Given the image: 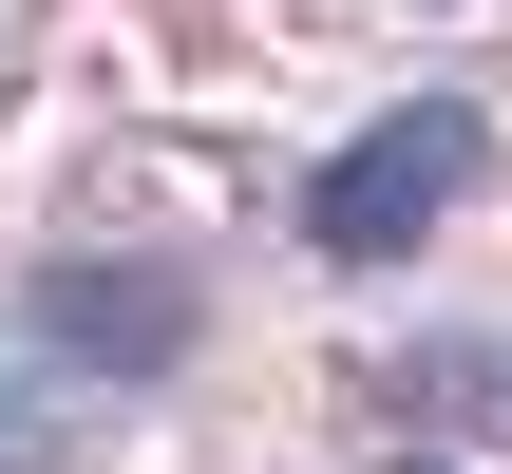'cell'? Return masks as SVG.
Returning a JSON list of instances; mask_svg holds the SVG:
<instances>
[{"label": "cell", "mask_w": 512, "mask_h": 474, "mask_svg": "<svg viewBox=\"0 0 512 474\" xmlns=\"http://www.w3.org/2000/svg\"><path fill=\"white\" fill-rule=\"evenodd\" d=\"M475 152H494V133H475L456 95H399V114H380V133H361V152L304 190V247H323V266H399V247H418V228L475 190Z\"/></svg>", "instance_id": "6da1fadb"}, {"label": "cell", "mask_w": 512, "mask_h": 474, "mask_svg": "<svg viewBox=\"0 0 512 474\" xmlns=\"http://www.w3.org/2000/svg\"><path fill=\"white\" fill-rule=\"evenodd\" d=\"M399 474H437V456H399Z\"/></svg>", "instance_id": "277c9868"}, {"label": "cell", "mask_w": 512, "mask_h": 474, "mask_svg": "<svg viewBox=\"0 0 512 474\" xmlns=\"http://www.w3.org/2000/svg\"><path fill=\"white\" fill-rule=\"evenodd\" d=\"M38 342L95 361V380H171L190 361V304H171V266H38Z\"/></svg>", "instance_id": "7a4b0ae2"}, {"label": "cell", "mask_w": 512, "mask_h": 474, "mask_svg": "<svg viewBox=\"0 0 512 474\" xmlns=\"http://www.w3.org/2000/svg\"><path fill=\"white\" fill-rule=\"evenodd\" d=\"M19 456H38V380H0V474H19Z\"/></svg>", "instance_id": "3957f363"}]
</instances>
